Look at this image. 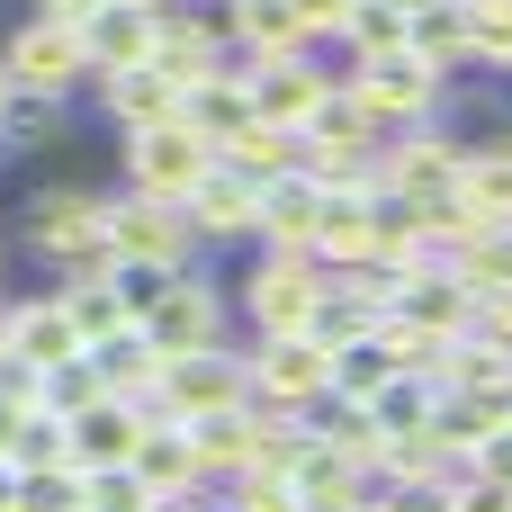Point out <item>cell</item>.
<instances>
[{
  "mask_svg": "<svg viewBox=\"0 0 512 512\" xmlns=\"http://www.w3.org/2000/svg\"><path fill=\"white\" fill-rule=\"evenodd\" d=\"M27 252H45V261H63L72 279H108V198L99 189H81V180H54V189H36L27 198Z\"/></svg>",
  "mask_w": 512,
  "mask_h": 512,
  "instance_id": "obj_1",
  "label": "cell"
},
{
  "mask_svg": "<svg viewBox=\"0 0 512 512\" xmlns=\"http://www.w3.org/2000/svg\"><path fill=\"white\" fill-rule=\"evenodd\" d=\"M459 171H468V135H450V126H396L378 144V198H396V207L450 198Z\"/></svg>",
  "mask_w": 512,
  "mask_h": 512,
  "instance_id": "obj_2",
  "label": "cell"
},
{
  "mask_svg": "<svg viewBox=\"0 0 512 512\" xmlns=\"http://www.w3.org/2000/svg\"><path fill=\"white\" fill-rule=\"evenodd\" d=\"M252 405V360L243 351H198V360H162V387H153V414L162 423H225Z\"/></svg>",
  "mask_w": 512,
  "mask_h": 512,
  "instance_id": "obj_3",
  "label": "cell"
},
{
  "mask_svg": "<svg viewBox=\"0 0 512 512\" xmlns=\"http://www.w3.org/2000/svg\"><path fill=\"white\" fill-rule=\"evenodd\" d=\"M234 306L252 315V342H288V333H315V306H324V270L315 261H252Z\"/></svg>",
  "mask_w": 512,
  "mask_h": 512,
  "instance_id": "obj_4",
  "label": "cell"
},
{
  "mask_svg": "<svg viewBox=\"0 0 512 512\" xmlns=\"http://www.w3.org/2000/svg\"><path fill=\"white\" fill-rule=\"evenodd\" d=\"M216 171V144L180 117V126H153V135H126V189L135 198H162V207H189V189Z\"/></svg>",
  "mask_w": 512,
  "mask_h": 512,
  "instance_id": "obj_5",
  "label": "cell"
},
{
  "mask_svg": "<svg viewBox=\"0 0 512 512\" xmlns=\"http://www.w3.org/2000/svg\"><path fill=\"white\" fill-rule=\"evenodd\" d=\"M342 90H360V108L396 135V126H432V108L450 99V81L423 63V54H378V63H351Z\"/></svg>",
  "mask_w": 512,
  "mask_h": 512,
  "instance_id": "obj_6",
  "label": "cell"
},
{
  "mask_svg": "<svg viewBox=\"0 0 512 512\" xmlns=\"http://www.w3.org/2000/svg\"><path fill=\"white\" fill-rule=\"evenodd\" d=\"M243 360H252V405H270V414H315V405L333 396V351H324L315 333L252 342Z\"/></svg>",
  "mask_w": 512,
  "mask_h": 512,
  "instance_id": "obj_7",
  "label": "cell"
},
{
  "mask_svg": "<svg viewBox=\"0 0 512 512\" xmlns=\"http://www.w3.org/2000/svg\"><path fill=\"white\" fill-rule=\"evenodd\" d=\"M108 252H117V261H144V270H171V279H180V270L198 261V234H189V216H180V207L117 189V198H108Z\"/></svg>",
  "mask_w": 512,
  "mask_h": 512,
  "instance_id": "obj_8",
  "label": "cell"
},
{
  "mask_svg": "<svg viewBox=\"0 0 512 512\" xmlns=\"http://www.w3.org/2000/svg\"><path fill=\"white\" fill-rule=\"evenodd\" d=\"M144 342H153V360H198V351H225V297H216V279L180 270V279L162 288V306L144 315Z\"/></svg>",
  "mask_w": 512,
  "mask_h": 512,
  "instance_id": "obj_9",
  "label": "cell"
},
{
  "mask_svg": "<svg viewBox=\"0 0 512 512\" xmlns=\"http://www.w3.org/2000/svg\"><path fill=\"white\" fill-rule=\"evenodd\" d=\"M243 81H252V117H261V126L306 135V126H315V108L333 99V81H342V72H324L315 54H297V63H243Z\"/></svg>",
  "mask_w": 512,
  "mask_h": 512,
  "instance_id": "obj_10",
  "label": "cell"
},
{
  "mask_svg": "<svg viewBox=\"0 0 512 512\" xmlns=\"http://www.w3.org/2000/svg\"><path fill=\"white\" fill-rule=\"evenodd\" d=\"M0 360L36 369V378L72 369V360H81V342H72V315H63V297H9V306H0Z\"/></svg>",
  "mask_w": 512,
  "mask_h": 512,
  "instance_id": "obj_11",
  "label": "cell"
},
{
  "mask_svg": "<svg viewBox=\"0 0 512 512\" xmlns=\"http://www.w3.org/2000/svg\"><path fill=\"white\" fill-rule=\"evenodd\" d=\"M0 63H9L18 90H54V99H72V81H90L81 72V27H63V18H27L0 45Z\"/></svg>",
  "mask_w": 512,
  "mask_h": 512,
  "instance_id": "obj_12",
  "label": "cell"
},
{
  "mask_svg": "<svg viewBox=\"0 0 512 512\" xmlns=\"http://www.w3.org/2000/svg\"><path fill=\"white\" fill-rule=\"evenodd\" d=\"M153 63V9H99L90 27H81V72L108 90V81H126V72H144Z\"/></svg>",
  "mask_w": 512,
  "mask_h": 512,
  "instance_id": "obj_13",
  "label": "cell"
},
{
  "mask_svg": "<svg viewBox=\"0 0 512 512\" xmlns=\"http://www.w3.org/2000/svg\"><path fill=\"white\" fill-rule=\"evenodd\" d=\"M180 216H189V234H198V243H243V234H261V189H252L243 171H225V162H216V171L189 189V207H180Z\"/></svg>",
  "mask_w": 512,
  "mask_h": 512,
  "instance_id": "obj_14",
  "label": "cell"
},
{
  "mask_svg": "<svg viewBox=\"0 0 512 512\" xmlns=\"http://www.w3.org/2000/svg\"><path fill=\"white\" fill-rule=\"evenodd\" d=\"M135 477H144V495L153 504H180V495H198L207 486V468H198V441H189V423H144V441H135V459H126Z\"/></svg>",
  "mask_w": 512,
  "mask_h": 512,
  "instance_id": "obj_15",
  "label": "cell"
},
{
  "mask_svg": "<svg viewBox=\"0 0 512 512\" xmlns=\"http://www.w3.org/2000/svg\"><path fill=\"white\" fill-rule=\"evenodd\" d=\"M315 225H324V189L297 171L279 189H261V252L270 261H315Z\"/></svg>",
  "mask_w": 512,
  "mask_h": 512,
  "instance_id": "obj_16",
  "label": "cell"
},
{
  "mask_svg": "<svg viewBox=\"0 0 512 512\" xmlns=\"http://www.w3.org/2000/svg\"><path fill=\"white\" fill-rule=\"evenodd\" d=\"M405 324H423L432 342H468L477 333V297L450 279V261H423V270H405V306H396Z\"/></svg>",
  "mask_w": 512,
  "mask_h": 512,
  "instance_id": "obj_17",
  "label": "cell"
},
{
  "mask_svg": "<svg viewBox=\"0 0 512 512\" xmlns=\"http://www.w3.org/2000/svg\"><path fill=\"white\" fill-rule=\"evenodd\" d=\"M144 423H153V405H126V396H108V405H90L81 423H72V468L90 477V468H126L135 459V441H144Z\"/></svg>",
  "mask_w": 512,
  "mask_h": 512,
  "instance_id": "obj_18",
  "label": "cell"
},
{
  "mask_svg": "<svg viewBox=\"0 0 512 512\" xmlns=\"http://www.w3.org/2000/svg\"><path fill=\"white\" fill-rule=\"evenodd\" d=\"M432 387H441V396H512V342H486V333L441 342Z\"/></svg>",
  "mask_w": 512,
  "mask_h": 512,
  "instance_id": "obj_19",
  "label": "cell"
},
{
  "mask_svg": "<svg viewBox=\"0 0 512 512\" xmlns=\"http://www.w3.org/2000/svg\"><path fill=\"white\" fill-rule=\"evenodd\" d=\"M216 162H225V171H243L252 189H279V180H297V171H306V144L252 117L243 135H225V144H216Z\"/></svg>",
  "mask_w": 512,
  "mask_h": 512,
  "instance_id": "obj_20",
  "label": "cell"
},
{
  "mask_svg": "<svg viewBox=\"0 0 512 512\" xmlns=\"http://www.w3.org/2000/svg\"><path fill=\"white\" fill-rule=\"evenodd\" d=\"M288 486H297V512H360L369 495H378V486H369L360 468H342V459H333L324 441H315V450H306V459L288 468Z\"/></svg>",
  "mask_w": 512,
  "mask_h": 512,
  "instance_id": "obj_21",
  "label": "cell"
},
{
  "mask_svg": "<svg viewBox=\"0 0 512 512\" xmlns=\"http://www.w3.org/2000/svg\"><path fill=\"white\" fill-rule=\"evenodd\" d=\"M99 99H108V117H117L126 135H153V126H180V108H189V99H180V90H171V81H162L153 63H144V72H126V81H108Z\"/></svg>",
  "mask_w": 512,
  "mask_h": 512,
  "instance_id": "obj_22",
  "label": "cell"
},
{
  "mask_svg": "<svg viewBox=\"0 0 512 512\" xmlns=\"http://www.w3.org/2000/svg\"><path fill=\"white\" fill-rule=\"evenodd\" d=\"M90 369L108 378V396H126V405H153V387H162V360H153V342H144V324H126V333H108L99 351H90Z\"/></svg>",
  "mask_w": 512,
  "mask_h": 512,
  "instance_id": "obj_23",
  "label": "cell"
},
{
  "mask_svg": "<svg viewBox=\"0 0 512 512\" xmlns=\"http://www.w3.org/2000/svg\"><path fill=\"white\" fill-rule=\"evenodd\" d=\"M297 144H315V153H378V144H387V126L360 108V90H342V81H333V99L315 108V126H306Z\"/></svg>",
  "mask_w": 512,
  "mask_h": 512,
  "instance_id": "obj_24",
  "label": "cell"
},
{
  "mask_svg": "<svg viewBox=\"0 0 512 512\" xmlns=\"http://www.w3.org/2000/svg\"><path fill=\"white\" fill-rule=\"evenodd\" d=\"M405 54H423L441 81H450L459 63H477V54H468V18H459V0H432V9H414V18H405Z\"/></svg>",
  "mask_w": 512,
  "mask_h": 512,
  "instance_id": "obj_25",
  "label": "cell"
},
{
  "mask_svg": "<svg viewBox=\"0 0 512 512\" xmlns=\"http://www.w3.org/2000/svg\"><path fill=\"white\" fill-rule=\"evenodd\" d=\"M180 117H189V126H198L207 144L243 135V126H252V81H243V63H225V72H216L207 90H189V108H180Z\"/></svg>",
  "mask_w": 512,
  "mask_h": 512,
  "instance_id": "obj_26",
  "label": "cell"
},
{
  "mask_svg": "<svg viewBox=\"0 0 512 512\" xmlns=\"http://www.w3.org/2000/svg\"><path fill=\"white\" fill-rule=\"evenodd\" d=\"M315 441H324L342 468L378 477V450H387V432H378V414H369V405H315Z\"/></svg>",
  "mask_w": 512,
  "mask_h": 512,
  "instance_id": "obj_27",
  "label": "cell"
},
{
  "mask_svg": "<svg viewBox=\"0 0 512 512\" xmlns=\"http://www.w3.org/2000/svg\"><path fill=\"white\" fill-rule=\"evenodd\" d=\"M387 387H396V360H387V351H378V333H369V342L333 351V396H324V405H378Z\"/></svg>",
  "mask_w": 512,
  "mask_h": 512,
  "instance_id": "obj_28",
  "label": "cell"
},
{
  "mask_svg": "<svg viewBox=\"0 0 512 512\" xmlns=\"http://www.w3.org/2000/svg\"><path fill=\"white\" fill-rule=\"evenodd\" d=\"M189 441H198V468H207V477H243V468H252V441H261V414L243 405V414H225V423H198Z\"/></svg>",
  "mask_w": 512,
  "mask_h": 512,
  "instance_id": "obj_29",
  "label": "cell"
},
{
  "mask_svg": "<svg viewBox=\"0 0 512 512\" xmlns=\"http://www.w3.org/2000/svg\"><path fill=\"white\" fill-rule=\"evenodd\" d=\"M342 54H351V63L405 54V9H396V0H360V9H351V27H342ZM351 63H342V72H351Z\"/></svg>",
  "mask_w": 512,
  "mask_h": 512,
  "instance_id": "obj_30",
  "label": "cell"
},
{
  "mask_svg": "<svg viewBox=\"0 0 512 512\" xmlns=\"http://www.w3.org/2000/svg\"><path fill=\"white\" fill-rule=\"evenodd\" d=\"M63 315H72V342H81V351H99L108 333H126V315H117L108 279H72V288H63Z\"/></svg>",
  "mask_w": 512,
  "mask_h": 512,
  "instance_id": "obj_31",
  "label": "cell"
},
{
  "mask_svg": "<svg viewBox=\"0 0 512 512\" xmlns=\"http://www.w3.org/2000/svg\"><path fill=\"white\" fill-rule=\"evenodd\" d=\"M459 18H468V54L512 72V0H459Z\"/></svg>",
  "mask_w": 512,
  "mask_h": 512,
  "instance_id": "obj_32",
  "label": "cell"
},
{
  "mask_svg": "<svg viewBox=\"0 0 512 512\" xmlns=\"http://www.w3.org/2000/svg\"><path fill=\"white\" fill-rule=\"evenodd\" d=\"M432 396H441V387H423V378H396V387H387L369 414H378V432H387V441H405V432H432Z\"/></svg>",
  "mask_w": 512,
  "mask_h": 512,
  "instance_id": "obj_33",
  "label": "cell"
},
{
  "mask_svg": "<svg viewBox=\"0 0 512 512\" xmlns=\"http://www.w3.org/2000/svg\"><path fill=\"white\" fill-rule=\"evenodd\" d=\"M54 126H63V99H54V90H9L0 144H54Z\"/></svg>",
  "mask_w": 512,
  "mask_h": 512,
  "instance_id": "obj_34",
  "label": "cell"
},
{
  "mask_svg": "<svg viewBox=\"0 0 512 512\" xmlns=\"http://www.w3.org/2000/svg\"><path fill=\"white\" fill-rule=\"evenodd\" d=\"M162 288H171V270H144V261H108V297H117V315H126V324H144V315L162 306Z\"/></svg>",
  "mask_w": 512,
  "mask_h": 512,
  "instance_id": "obj_35",
  "label": "cell"
},
{
  "mask_svg": "<svg viewBox=\"0 0 512 512\" xmlns=\"http://www.w3.org/2000/svg\"><path fill=\"white\" fill-rule=\"evenodd\" d=\"M81 512H162V504L144 495L135 468H90V477H81Z\"/></svg>",
  "mask_w": 512,
  "mask_h": 512,
  "instance_id": "obj_36",
  "label": "cell"
},
{
  "mask_svg": "<svg viewBox=\"0 0 512 512\" xmlns=\"http://www.w3.org/2000/svg\"><path fill=\"white\" fill-rule=\"evenodd\" d=\"M225 512H297V486H288V477L243 468V477H225Z\"/></svg>",
  "mask_w": 512,
  "mask_h": 512,
  "instance_id": "obj_37",
  "label": "cell"
},
{
  "mask_svg": "<svg viewBox=\"0 0 512 512\" xmlns=\"http://www.w3.org/2000/svg\"><path fill=\"white\" fill-rule=\"evenodd\" d=\"M288 9H297V36L306 45H342V27H351L360 0H288Z\"/></svg>",
  "mask_w": 512,
  "mask_h": 512,
  "instance_id": "obj_38",
  "label": "cell"
},
{
  "mask_svg": "<svg viewBox=\"0 0 512 512\" xmlns=\"http://www.w3.org/2000/svg\"><path fill=\"white\" fill-rule=\"evenodd\" d=\"M0 414H18V423H27V414H45V378H36V369H18V360H0Z\"/></svg>",
  "mask_w": 512,
  "mask_h": 512,
  "instance_id": "obj_39",
  "label": "cell"
},
{
  "mask_svg": "<svg viewBox=\"0 0 512 512\" xmlns=\"http://www.w3.org/2000/svg\"><path fill=\"white\" fill-rule=\"evenodd\" d=\"M450 512H512V486H495V477H477V468H468V477L450 486Z\"/></svg>",
  "mask_w": 512,
  "mask_h": 512,
  "instance_id": "obj_40",
  "label": "cell"
},
{
  "mask_svg": "<svg viewBox=\"0 0 512 512\" xmlns=\"http://www.w3.org/2000/svg\"><path fill=\"white\" fill-rule=\"evenodd\" d=\"M477 477H495V486H512V423L495 432V441H486V450H477Z\"/></svg>",
  "mask_w": 512,
  "mask_h": 512,
  "instance_id": "obj_41",
  "label": "cell"
},
{
  "mask_svg": "<svg viewBox=\"0 0 512 512\" xmlns=\"http://www.w3.org/2000/svg\"><path fill=\"white\" fill-rule=\"evenodd\" d=\"M108 0H36V18H63V27H90Z\"/></svg>",
  "mask_w": 512,
  "mask_h": 512,
  "instance_id": "obj_42",
  "label": "cell"
},
{
  "mask_svg": "<svg viewBox=\"0 0 512 512\" xmlns=\"http://www.w3.org/2000/svg\"><path fill=\"white\" fill-rule=\"evenodd\" d=\"M0 512H36V504H27V495H18V486H9V495H0Z\"/></svg>",
  "mask_w": 512,
  "mask_h": 512,
  "instance_id": "obj_43",
  "label": "cell"
},
{
  "mask_svg": "<svg viewBox=\"0 0 512 512\" xmlns=\"http://www.w3.org/2000/svg\"><path fill=\"white\" fill-rule=\"evenodd\" d=\"M9 90H18V81H9V63H0V117H9Z\"/></svg>",
  "mask_w": 512,
  "mask_h": 512,
  "instance_id": "obj_44",
  "label": "cell"
},
{
  "mask_svg": "<svg viewBox=\"0 0 512 512\" xmlns=\"http://www.w3.org/2000/svg\"><path fill=\"white\" fill-rule=\"evenodd\" d=\"M117 9H162V0H117Z\"/></svg>",
  "mask_w": 512,
  "mask_h": 512,
  "instance_id": "obj_45",
  "label": "cell"
}]
</instances>
